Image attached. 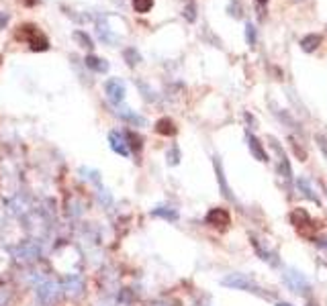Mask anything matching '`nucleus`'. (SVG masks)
<instances>
[{"label":"nucleus","instance_id":"obj_1","mask_svg":"<svg viewBox=\"0 0 327 306\" xmlns=\"http://www.w3.org/2000/svg\"><path fill=\"white\" fill-rule=\"evenodd\" d=\"M16 37H19V39H25V41L31 45L33 51H45V49H49L47 37L43 35V33H41L35 25H25V27L19 31V35H16Z\"/></svg>","mask_w":327,"mask_h":306},{"label":"nucleus","instance_id":"obj_2","mask_svg":"<svg viewBox=\"0 0 327 306\" xmlns=\"http://www.w3.org/2000/svg\"><path fill=\"white\" fill-rule=\"evenodd\" d=\"M223 286L233 288V290H246V292H254V294H262L260 286H258L252 278H248L246 274H229L227 278L221 280Z\"/></svg>","mask_w":327,"mask_h":306},{"label":"nucleus","instance_id":"obj_3","mask_svg":"<svg viewBox=\"0 0 327 306\" xmlns=\"http://www.w3.org/2000/svg\"><path fill=\"white\" fill-rule=\"evenodd\" d=\"M284 284L290 288L292 292H297L301 296H305L309 290H311V286H309L307 278L301 274V271H297V269H288L286 271V274H284Z\"/></svg>","mask_w":327,"mask_h":306},{"label":"nucleus","instance_id":"obj_4","mask_svg":"<svg viewBox=\"0 0 327 306\" xmlns=\"http://www.w3.org/2000/svg\"><path fill=\"white\" fill-rule=\"evenodd\" d=\"M204 223H209L211 227H217V229H225L231 225V214L225 208H211L204 216Z\"/></svg>","mask_w":327,"mask_h":306},{"label":"nucleus","instance_id":"obj_5","mask_svg":"<svg viewBox=\"0 0 327 306\" xmlns=\"http://www.w3.org/2000/svg\"><path fill=\"white\" fill-rule=\"evenodd\" d=\"M268 141H270V145H272V149L278 153V174L284 178V180H288L290 182V174H292V169H290V163H288V157H286V153H284V149L280 147V143L274 139V137H268Z\"/></svg>","mask_w":327,"mask_h":306},{"label":"nucleus","instance_id":"obj_6","mask_svg":"<svg viewBox=\"0 0 327 306\" xmlns=\"http://www.w3.org/2000/svg\"><path fill=\"white\" fill-rule=\"evenodd\" d=\"M105 92L113 104H119V102H123V98H125V84L119 78H111L105 84Z\"/></svg>","mask_w":327,"mask_h":306},{"label":"nucleus","instance_id":"obj_7","mask_svg":"<svg viewBox=\"0 0 327 306\" xmlns=\"http://www.w3.org/2000/svg\"><path fill=\"white\" fill-rule=\"evenodd\" d=\"M213 163H215V174H217V180H219L221 194L225 196L229 202H235V196H233V192H231V188H229V184H227V178H225V172H223V167H221L219 157H215V159H213Z\"/></svg>","mask_w":327,"mask_h":306},{"label":"nucleus","instance_id":"obj_8","mask_svg":"<svg viewBox=\"0 0 327 306\" xmlns=\"http://www.w3.org/2000/svg\"><path fill=\"white\" fill-rule=\"evenodd\" d=\"M248 147H250L252 155H254L258 161H262V163H266V161H268V153L264 151V147H262L260 139L254 137V135H250V133H248Z\"/></svg>","mask_w":327,"mask_h":306},{"label":"nucleus","instance_id":"obj_9","mask_svg":"<svg viewBox=\"0 0 327 306\" xmlns=\"http://www.w3.org/2000/svg\"><path fill=\"white\" fill-rule=\"evenodd\" d=\"M109 141H111L113 151H117L119 155H123V157H129V147H127V143H125V137H123V135L111 133V135H109Z\"/></svg>","mask_w":327,"mask_h":306},{"label":"nucleus","instance_id":"obj_10","mask_svg":"<svg viewBox=\"0 0 327 306\" xmlns=\"http://www.w3.org/2000/svg\"><path fill=\"white\" fill-rule=\"evenodd\" d=\"M321 41H323V37L319 35V33H309V35H305L301 39V49L307 51V53H313V51L321 45Z\"/></svg>","mask_w":327,"mask_h":306},{"label":"nucleus","instance_id":"obj_11","mask_svg":"<svg viewBox=\"0 0 327 306\" xmlns=\"http://www.w3.org/2000/svg\"><path fill=\"white\" fill-rule=\"evenodd\" d=\"M84 63L90 67L92 72H98V74H105L107 70H109V61L107 59H100V57H96V55H88L84 59Z\"/></svg>","mask_w":327,"mask_h":306},{"label":"nucleus","instance_id":"obj_12","mask_svg":"<svg viewBox=\"0 0 327 306\" xmlns=\"http://www.w3.org/2000/svg\"><path fill=\"white\" fill-rule=\"evenodd\" d=\"M290 223L295 227H303V225L311 223V216H309V212L305 208H295L290 212Z\"/></svg>","mask_w":327,"mask_h":306},{"label":"nucleus","instance_id":"obj_13","mask_svg":"<svg viewBox=\"0 0 327 306\" xmlns=\"http://www.w3.org/2000/svg\"><path fill=\"white\" fill-rule=\"evenodd\" d=\"M297 188L301 190L303 196H307L309 200H313V202L319 204V198L315 196V192H313V188H311V182H309L307 178H299V180H297Z\"/></svg>","mask_w":327,"mask_h":306},{"label":"nucleus","instance_id":"obj_14","mask_svg":"<svg viewBox=\"0 0 327 306\" xmlns=\"http://www.w3.org/2000/svg\"><path fill=\"white\" fill-rule=\"evenodd\" d=\"M156 131L160 135H174L176 133V125L170 121V118H160V121L156 123Z\"/></svg>","mask_w":327,"mask_h":306},{"label":"nucleus","instance_id":"obj_15","mask_svg":"<svg viewBox=\"0 0 327 306\" xmlns=\"http://www.w3.org/2000/svg\"><path fill=\"white\" fill-rule=\"evenodd\" d=\"M123 57H125V61L133 67V65H137L141 61V55H139V51H137L135 47H127L125 51H123Z\"/></svg>","mask_w":327,"mask_h":306},{"label":"nucleus","instance_id":"obj_16","mask_svg":"<svg viewBox=\"0 0 327 306\" xmlns=\"http://www.w3.org/2000/svg\"><path fill=\"white\" fill-rule=\"evenodd\" d=\"M153 216H164V218H168V220H176V218H178V212H176L174 208L160 206V208L153 210Z\"/></svg>","mask_w":327,"mask_h":306},{"label":"nucleus","instance_id":"obj_17","mask_svg":"<svg viewBox=\"0 0 327 306\" xmlns=\"http://www.w3.org/2000/svg\"><path fill=\"white\" fill-rule=\"evenodd\" d=\"M151 6H153V0H133V8H135V12H149L151 10Z\"/></svg>","mask_w":327,"mask_h":306},{"label":"nucleus","instance_id":"obj_18","mask_svg":"<svg viewBox=\"0 0 327 306\" xmlns=\"http://www.w3.org/2000/svg\"><path fill=\"white\" fill-rule=\"evenodd\" d=\"M74 39H76L82 47H92V39H90V35H86L84 31H74Z\"/></svg>","mask_w":327,"mask_h":306},{"label":"nucleus","instance_id":"obj_19","mask_svg":"<svg viewBox=\"0 0 327 306\" xmlns=\"http://www.w3.org/2000/svg\"><path fill=\"white\" fill-rule=\"evenodd\" d=\"M288 141H290V147H292V151H295V155H297L301 161H305V159H307V151H303V149L299 147V143H297L295 139H292V137H288Z\"/></svg>","mask_w":327,"mask_h":306},{"label":"nucleus","instance_id":"obj_20","mask_svg":"<svg viewBox=\"0 0 327 306\" xmlns=\"http://www.w3.org/2000/svg\"><path fill=\"white\" fill-rule=\"evenodd\" d=\"M246 39H248L250 45H256V27L252 23L246 25Z\"/></svg>","mask_w":327,"mask_h":306},{"label":"nucleus","instance_id":"obj_21","mask_svg":"<svg viewBox=\"0 0 327 306\" xmlns=\"http://www.w3.org/2000/svg\"><path fill=\"white\" fill-rule=\"evenodd\" d=\"M184 19H186V21H191V23H195V21H196V12H195V4H188V6L184 8Z\"/></svg>","mask_w":327,"mask_h":306},{"label":"nucleus","instance_id":"obj_22","mask_svg":"<svg viewBox=\"0 0 327 306\" xmlns=\"http://www.w3.org/2000/svg\"><path fill=\"white\" fill-rule=\"evenodd\" d=\"M315 141H317V145H319V149H323V153H325V157H327V139L323 137V135H315Z\"/></svg>","mask_w":327,"mask_h":306},{"label":"nucleus","instance_id":"obj_23","mask_svg":"<svg viewBox=\"0 0 327 306\" xmlns=\"http://www.w3.org/2000/svg\"><path fill=\"white\" fill-rule=\"evenodd\" d=\"M8 19H10V14H8V12H0V31H2V29L6 27Z\"/></svg>","mask_w":327,"mask_h":306},{"label":"nucleus","instance_id":"obj_24","mask_svg":"<svg viewBox=\"0 0 327 306\" xmlns=\"http://www.w3.org/2000/svg\"><path fill=\"white\" fill-rule=\"evenodd\" d=\"M168 157H170V163H178V149H172L168 153Z\"/></svg>","mask_w":327,"mask_h":306},{"label":"nucleus","instance_id":"obj_25","mask_svg":"<svg viewBox=\"0 0 327 306\" xmlns=\"http://www.w3.org/2000/svg\"><path fill=\"white\" fill-rule=\"evenodd\" d=\"M23 2H25L27 6H33V4H37V0H23Z\"/></svg>","mask_w":327,"mask_h":306},{"label":"nucleus","instance_id":"obj_26","mask_svg":"<svg viewBox=\"0 0 327 306\" xmlns=\"http://www.w3.org/2000/svg\"><path fill=\"white\" fill-rule=\"evenodd\" d=\"M276 306H292V304H288V302H276Z\"/></svg>","mask_w":327,"mask_h":306},{"label":"nucleus","instance_id":"obj_27","mask_svg":"<svg viewBox=\"0 0 327 306\" xmlns=\"http://www.w3.org/2000/svg\"><path fill=\"white\" fill-rule=\"evenodd\" d=\"M258 2H260V4H266V2H268V0H258Z\"/></svg>","mask_w":327,"mask_h":306}]
</instances>
